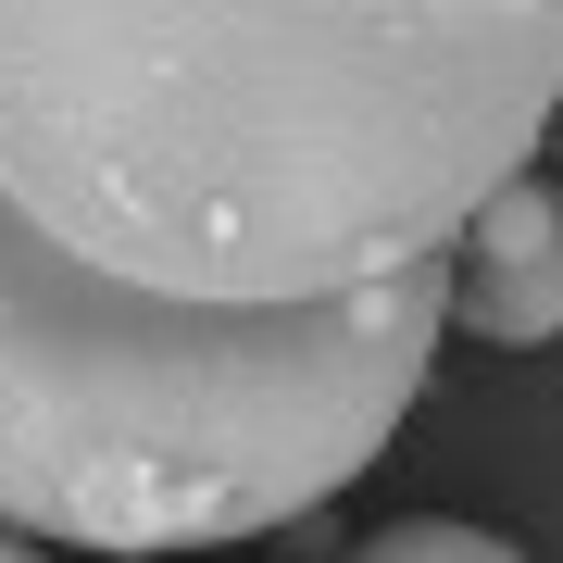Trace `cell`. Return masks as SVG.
<instances>
[{
	"mask_svg": "<svg viewBox=\"0 0 563 563\" xmlns=\"http://www.w3.org/2000/svg\"><path fill=\"white\" fill-rule=\"evenodd\" d=\"M563 0H0V526H301L401 439Z\"/></svg>",
	"mask_w": 563,
	"mask_h": 563,
	"instance_id": "obj_1",
	"label": "cell"
},
{
	"mask_svg": "<svg viewBox=\"0 0 563 563\" xmlns=\"http://www.w3.org/2000/svg\"><path fill=\"white\" fill-rule=\"evenodd\" d=\"M451 325L488 351H539L563 339V176H526L501 201L476 213V239H463V276H451Z\"/></svg>",
	"mask_w": 563,
	"mask_h": 563,
	"instance_id": "obj_2",
	"label": "cell"
},
{
	"mask_svg": "<svg viewBox=\"0 0 563 563\" xmlns=\"http://www.w3.org/2000/svg\"><path fill=\"white\" fill-rule=\"evenodd\" d=\"M351 563H526V551L488 539V526H451V514H401V526H376Z\"/></svg>",
	"mask_w": 563,
	"mask_h": 563,
	"instance_id": "obj_3",
	"label": "cell"
},
{
	"mask_svg": "<svg viewBox=\"0 0 563 563\" xmlns=\"http://www.w3.org/2000/svg\"><path fill=\"white\" fill-rule=\"evenodd\" d=\"M0 563H63L51 539H25V526H0Z\"/></svg>",
	"mask_w": 563,
	"mask_h": 563,
	"instance_id": "obj_4",
	"label": "cell"
},
{
	"mask_svg": "<svg viewBox=\"0 0 563 563\" xmlns=\"http://www.w3.org/2000/svg\"><path fill=\"white\" fill-rule=\"evenodd\" d=\"M539 176H563V113H551V139H539Z\"/></svg>",
	"mask_w": 563,
	"mask_h": 563,
	"instance_id": "obj_5",
	"label": "cell"
}]
</instances>
